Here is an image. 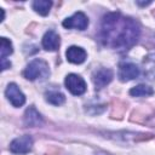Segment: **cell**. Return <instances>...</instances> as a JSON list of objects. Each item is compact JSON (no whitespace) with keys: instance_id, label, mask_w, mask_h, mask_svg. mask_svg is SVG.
I'll return each mask as SVG.
<instances>
[{"instance_id":"7","label":"cell","mask_w":155,"mask_h":155,"mask_svg":"<svg viewBox=\"0 0 155 155\" xmlns=\"http://www.w3.org/2000/svg\"><path fill=\"white\" fill-rule=\"evenodd\" d=\"M113 80V71L107 68H101L96 70L92 75V81L96 87V90H101L104 86H107Z\"/></svg>"},{"instance_id":"9","label":"cell","mask_w":155,"mask_h":155,"mask_svg":"<svg viewBox=\"0 0 155 155\" xmlns=\"http://www.w3.org/2000/svg\"><path fill=\"white\" fill-rule=\"evenodd\" d=\"M23 121H24V125L28 127H36V126H41L44 124L42 116L39 114V111L34 107H29L25 110Z\"/></svg>"},{"instance_id":"15","label":"cell","mask_w":155,"mask_h":155,"mask_svg":"<svg viewBox=\"0 0 155 155\" xmlns=\"http://www.w3.org/2000/svg\"><path fill=\"white\" fill-rule=\"evenodd\" d=\"M51 6H52V2L47 0H36L33 2V8L35 10V12H38L41 16H46L50 12Z\"/></svg>"},{"instance_id":"17","label":"cell","mask_w":155,"mask_h":155,"mask_svg":"<svg viewBox=\"0 0 155 155\" xmlns=\"http://www.w3.org/2000/svg\"><path fill=\"white\" fill-rule=\"evenodd\" d=\"M154 16H155V11H154Z\"/></svg>"},{"instance_id":"3","label":"cell","mask_w":155,"mask_h":155,"mask_svg":"<svg viewBox=\"0 0 155 155\" xmlns=\"http://www.w3.org/2000/svg\"><path fill=\"white\" fill-rule=\"evenodd\" d=\"M64 84H65V87L69 90V92L75 96H81L86 91V82L80 75H76V74L67 75Z\"/></svg>"},{"instance_id":"12","label":"cell","mask_w":155,"mask_h":155,"mask_svg":"<svg viewBox=\"0 0 155 155\" xmlns=\"http://www.w3.org/2000/svg\"><path fill=\"white\" fill-rule=\"evenodd\" d=\"M143 71L149 79H155V52L147 54L143 59Z\"/></svg>"},{"instance_id":"4","label":"cell","mask_w":155,"mask_h":155,"mask_svg":"<svg viewBox=\"0 0 155 155\" xmlns=\"http://www.w3.org/2000/svg\"><path fill=\"white\" fill-rule=\"evenodd\" d=\"M33 148V138L30 136H21L13 139L10 144V150L13 154H27Z\"/></svg>"},{"instance_id":"6","label":"cell","mask_w":155,"mask_h":155,"mask_svg":"<svg viewBox=\"0 0 155 155\" xmlns=\"http://www.w3.org/2000/svg\"><path fill=\"white\" fill-rule=\"evenodd\" d=\"M139 76V68L131 62H121L119 65V78L121 81L126 82Z\"/></svg>"},{"instance_id":"8","label":"cell","mask_w":155,"mask_h":155,"mask_svg":"<svg viewBox=\"0 0 155 155\" xmlns=\"http://www.w3.org/2000/svg\"><path fill=\"white\" fill-rule=\"evenodd\" d=\"M5 94H6L7 99L10 101V103L13 107L18 108V107H22L25 103V97H24V94L22 93V91L18 88V86L16 84H10L6 87Z\"/></svg>"},{"instance_id":"16","label":"cell","mask_w":155,"mask_h":155,"mask_svg":"<svg viewBox=\"0 0 155 155\" xmlns=\"http://www.w3.org/2000/svg\"><path fill=\"white\" fill-rule=\"evenodd\" d=\"M0 52H1V62H6V57L10 56L13 50H12V44L10 40H7L6 38H1V42H0Z\"/></svg>"},{"instance_id":"13","label":"cell","mask_w":155,"mask_h":155,"mask_svg":"<svg viewBox=\"0 0 155 155\" xmlns=\"http://www.w3.org/2000/svg\"><path fill=\"white\" fill-rule=\"evenodd\" d=\"M45 98L48 103L53 104V105H61L65 102V97L62 92L59 91H56V90H51V91H47L45 93Z\"/></svg>"},{"instance_id":"10","label":"cell","mask_w":155,"mask_h":155,"mask_svg":"<svg viewBox=\"0 0 155 155\" xmlns=\"http://www.w3.org/2000/svg\"><path fill=\"white\" fill-rule=\"evenodd\" d=\"M65 56H67V59L70 62V63H74V64H81L85 62L86 59V52L84 48L79 47V46H70L67 52H65Z\"/></svg>"},{"instance_id":"5","label":"cell","mask_w":155,"mask_h":155,"mask_svg":"<svg viewBox=\"0 0 155 155\" xmlns=\"http://www.w3.org/2000/svg\"><path fill=\"white\" fill-rule=\"evenodd\" d=\"M88 25V18L82 12H75L71 17L63 21V27L68 29H79L85 30Z\"/></svg>"},{"instance_id":"11","label":"cell","mask_w":155,"mask_h":155,"mask_svg":"<svg viewBox=\"0 0 155 155\" xmlns=\"http://www.w3.org/2000/svg\"><path fill=\"white\" fill-rule=\"evenodd\" d=\"M59 36L56 31L53 30H48L45 33L44 38H42V47L46 51H56L59 47Z\"/></svg>"},{"instance_id":"1","label":"cell","mask_w":155,"mask_h":155,"mask_svg":"<svg viewBox=\"0 0 155 155\" xmlns=\"http://www.w3.org/2000/svg\"><path fill=\"white\" fill-rule=\"evenodd\" d=\"M139 24L119 12L107 13L102 18L99 39L103 45L114 50L126 51L139 39Z\"/></svg>"},{"instance_id":"2","label":"cell","mask_w":155,"mask_h":155,"mask_svg":"<svg viewBox=\"0 0 155 155\" xmlns=\"http://www.w3.org/2000/svg\"><path fill=\"white\" fill-rule=\"evenodd\" d=\"M23 75L25 79L31 80V81L36 79H46L50 75L48 64L44 59H40V58L33 59L24 69Z\"/></svg>"},{"instance_id":"14","label":"cell","mask_w":155,"mask_h":155,"mask_svg":"<svg viewBox=\"0 0 155 155\" xmlns=\"http://www.w3.org/2000/svg\"><path fill=\"white\" fill-rule=\"evenodd\" d=\"M153 88L150 86H147V85H138L133 88L130 90V94L133 96V97H147V96H151L153 94Z\"/></svg>"}]
</instances>
